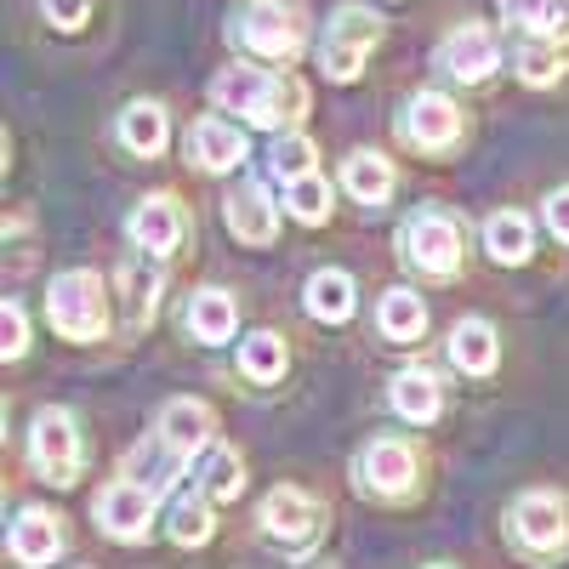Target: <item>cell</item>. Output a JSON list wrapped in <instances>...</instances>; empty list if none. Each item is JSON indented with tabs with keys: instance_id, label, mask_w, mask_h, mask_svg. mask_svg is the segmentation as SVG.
Masks as SVG:
<instances>
[{
	"instance_id": "obj_17",
	"label": "cell",
	"mask_w": 569,
	"mask_h": 569,
	"mask_svg": "<svg viewBox=\"0 0 569 569\" xmlns=\"http://www.w3.org/2000/svg\"><path fill=\"white\" fill-rule=\"evenodd\" d=\"M188 154L200 171H240L246 166V131L228 120H200L188 131Z\"/></svg>"
},
{
	"instance_id": "obj_37",
	"label": "cell",
	"mask_w": 569,
	"mask_h": 569,
	"mask_svg": "<svg viewBox=\"0 0 569 569\" xmlns=\"http://www.w3.org/2000/svg\"><path fill=\"white\" fill-rule=\"evenodd\" d=\"M297 569H337V563H313V558H308V563H297Z\"/></svg>"
},
{
	"instance_id": "obj_7",
	"label": "cell",
	"mask_w": 569,
	"mask_h": 569,
	"mask_svg": "<svg viewBox=\"0 0 569 569\" xmlns=\"http://www.w3.org/2000/svg\"><path fill=\"white\" fill-rule=\"evenodd\" d=\"M29 450H34V467L46 485L69 490L80 479V461H86V445L74 433V416L69 410H40L34 416V433H29Z\"/></svg>"
},
{
	"instance_id": "obj_32",
	"label": "cell",
	"mask_w": 569,
	"mask_h": 569,
	"mask_svg": "<svg viewBox=\"0 0 569 569\" xmlns=\"http://www.w3.org/2000/svg\"><path fill=\"white\" fill-rule=\"evenodd\" d=\"M313 160H319V149L302 137V131H291V137H279L273 142V154H268V171L273 177H284V182H297V177H308L313 171Z\"/></svg>"
},
{
	"instance_id": "obj_16",
	"label": "cell",
	"mask_w": 569,
	"mask_h": 569,
	"mask_svg": "<svg viewBox=\"0 0 569 569\" xmlns=\"http://www.w3.org/2000/svg\"><path fill=\"white\" fill-rule=\"evenodd\" d=\"M7 547H12V558H18V563H29V569L52 563V558L63 552L58 512H46V507H23V512L12 518V536H7Z\"/></svg>"
},
{
	"instance_id": "obj_1",
	"label": "cell",
	"mask_w": 569,
	"mask_h": 569,
	"mask_svg": "<svg viewBox=\"0 0 569 569\" xmlns=\"http://www.w3.org/2000/svg\"><path fill=\"white\" fill-rule=\"evenodd\" d=\"M211 103L228 114H246L257 126H291L297 114H308V86L284 69H251V63H228L211 80Z\"/></svg>"
},
{
	"instance_id": "obj_4",
	"label": "cell",
	"mask_w": 569,
	"mask_h": 569,
	"mask_svg": "<svg viewBox=\"0 0 569 569\" xmlns=\"http://www.w3.org/2000/svg\"><path fill=\"white\" fill-rule=\"evenodd\" d=\"M376 46H382V18L365 12V7H337V18H330L325 34H319V69H325V80L348 86L365 69V58L376 52Z\"/></svg>"
},
{
	"instance_id": "obj_30",
	"label": "cell",
	"mask_w": 569,
	"mask_h": 569,
	"mask_svg": "<svg viewBox=\"0 0 569 569\" xmlns=\"http://www.w3.org/2000/svg\"><path fill=\"white\" fill-rule=\"evenodd\" d=\"M171 541L177 547L211 541V507H206V496H177L171 501Z\"/></svg>"
},
{
	"instance_id": "obj_5",
	"label": "cell",
	"mask_w": 569,
	"mask_h": 569,
	"mask_svg": "<svg viewBox=\"0 0 569 569\" xmlns=\"http://www.w3.org/2000/svg\"><path fill=\"white\" fill-rule=\"evenodd\" d=\"M399 257L416 262L421 273H433V279L456 273V268H461V222L445 217V211L410 217V222L399 228Z\"/></svg>"
},
{
	"instance_id": "obj_34",
	"label": "cell",
	"mask_w": 569,
	"mask_h": 569,
	"mask_svg": "<svg viewBox=\"0 0 569 569\" xmlns=\"http://www.w3.org/2000/svg\"><path fill=\"white\" fill-rule=\"evenodd\" d=\"M40 12H46V23H58V29H80L86 12H91V0H40Z\"/></svg>"
},
{
	"instance_id": "obj_8",
	"label": "cell",
	"mask_w": 569,
	"mask_h": 569,
	"mask_svg": "<svg viewBox=\"0 0 569 569\" xmlns=\"http://www.w3.org/2000/svg\"><path fill=\"white\" fill-rule=\"evenodd\" d=\"M353 485L382 496V501H399L416 490V450L405 439H370L359 456H353Z\"/></svg>"
},
{
	"instance_id": "obj_20",
	"label": "cell",
	"mask_w": 569,
	"mask_h": 569,
	"mask_svg": "<svg viewBox=\"0 0 569 569\" xmlns=\"http://www.w3.org/2000/svg\"><path fill=\"white\" fill-rule=\"evenodd\" d=\"M393 410H399L405 421H433V416L445 410L439 376H433V370H421V365L399 370V376H393Z\"/></svg>"
},
{
	"instance_id": "obj_35",
	"label": "cell",
	"mask_w": 569,
	"mask_h": 569,
	"mask_svg": "<svg viewBox=\"0 0 569 569\" xmlns=\"http://www.w3.org/2000/svg\"><path fill=\"white\" fill-rule=\"evenodd\" d=\"M0 319H7V342H0V348H7V359H18V353L29 348V325H23V308H18V302H7V308H0Z\"/></svg>"
},
{
	"instance_id": "obj_27",
	"label": "cell",
	"mask_w": 569,
	"mask_h": 569,
	"mask_svg": "<svg viewBox=\"0 0 569 569\" xmlns=\"http://www.w3.org/2000/svg\"><path fill=\"white\" fill-rule=\"evenodd\" d=\"M421 330H427V302L416 291H405V284H399V291H388L382 297V337L388 342H416Z\"/></svg>"
},
{
	"instance_id": "obj_13",
	"label": "cell",
	"mask_w": 569,
	"mask_h": 569,
	"mask_svg": "<svg viewBox=\"0 0 569 569\" xmlns=\"http://www.w3.org/2000/svg\"><path fill=\"white\" fill-rule=\"evenodd\" d=\"M98 525L114 541H142L154 525V490L149 485H109L98 496Z\"/></svg>"
},
{
	"instance_id": "obj_14",
	"label": "cell",
	"mask_w": 569,
	"mask_h": 569,
	"mask_svg": "<svg viewBox=\"0 0 569 569\" xmlns=\"http://www.w3.org/2000/svg\"><path fill=\"white\" fill-rule=\"evenodd\" d=\"M211 433H217V416H211L206 399H171V405L160 410V445H166V456H177V461L200 456V450L211 445Z\"/></svg>"
},
{
	"instance_id": "obj_36",
	"label": "cell",
	"mask_w": 569,
	"mask_h": 569,
	"mask_svg": "<svg viewBox=\"0 0 569 569\" xmlns=\"http://www.w3.org/2000/svg\"><path fill=\"white\" fill-rule=\"evenodd\" d=\"M547 228H552L558 240L569 246V188H558V194L547 200Z\"/></svg>"
},
{
	"instance_id": "obj_38",
	"label": "cell",
	"mask_w": 569,
	"mask_h": 569,
	"mask_svg": "<svg viewBox=\"0 0 569 569\" xmlns=\"http://www.w3.org/2000/svg\"><path fill=\"white\" fill-rule=\"evenodd\" d=\"M433 569H450V563H433Z\"/></svg>"
},
{
	"instance_id": "obj_25",
	"label": "cell",
	"mask_w": 569,
	"mask_h": 569,
	"mask_svg": "<svg viewBox=\"0 0 569 569\" xmlns=\"http://www.w3.org/2000/svg\"><path fill=\"white\" fill-rule=\"evenodd\" d=\"M142 257H149V251H142ZM120 297H126L131 325H149L154 319V302H160V268H154V257L120 268Z\"/></svg>"
},
{
	"instance_id": "obj_10",
	"label": "cell",
	"mask_w": 569,
	"mask_h": 569,
	"mask_svg": "<svg viewBox=\"0 0 569 569\" xmlns=\"http://www.w3.org/2000/svg\"><path fill=\"white\" fill-rule=\"evenodd\" d=\"M399 137L421 154H439L461 137V109L445 98V91H416V98L405 103V114H399Z\"/></svg>"
},
{
	"instance_id": "obj_9",
	"label": "cell",
	"mask_w": 569,
	"mask_h": 569,
	"mask_svg": "<svg viewBox=\"0 0 569 569\" xmlns=\"http://www.w3.org/2000/svg\"><path fill=\"white\" fill-rule=\"evenodd\" d=\"M257 518H262V530H268L273 541H284V547H308V541L325 530V501H313V496L297 490V485H279L273 496H262Z\"/></svg>"
},
{
	"instance_id": "obj_3",
	"label": "cell",
	"mask_w": 569,
	"mask_h": 569,
	"mask_svg": "<svg viewBox=\"0 0 569 569\" xmlns=\"http://www.w3.org/2000/svg\"><path fill=\"white\" fill-rule=\"evenodd\" d=\"M46 313H52L58 337L69 342H98L109 330V297H103V279L91 268H69L52 279V291H46Z\"/></svg>"
},
{
	"instance_id": "obj_18",
	"label": "cell",
	"mask_w": 569,
	"mask_h": 569,
	"mask_svg": "<svg viewBox=\"0 0 569 569\" xmlns=\"http://www.w3.org/2000/svg\"><path fill=\"white\" fill-rule=\"evenodd\" d=\"M501 359V342H496V325L490 319H461L450 330V365L467 370V376H490Z\"/></svg>"
},
{
	"instance_id": "obj_22",
	"label": "cell",
	"mask_w": 569,
	"mask_h": 569,
	"mask_svg": "<svg viewBox=\"0 0 569 569\" xmlns=\"http://www.w3.org/2000/svg\"><path fill=\"white\" fill-rule=\"evenodd\" d=\"M485 251H490L496 262H507V268L530 262V251H536L530 217H518V211H496V217L485 222Z\"/></svg>"
},
{
	"instance_id": "obj_2",
	"label": "cell",
	"mask_w": 569,
	"mask_h": 569,
	"mask_svg": "<svg viewBox=\"0 0 569 569\" xmlns=\"http://www.w3.org/2000/svg\"><path fill=\"white\" fill-rule=\"evenodd\" d=\"M228 23H233V40H240L246 52L268 58V63H291L308 40L302 0H240Z\"/></svg>"
},
{
	"instance_id": "obj_29",
	"label": "cell",
	"mask_w": 569,
	"mask_h": 569,
	"mask_svg": "<svg viewBox=\"0 0 569 569\" xmlns=\"http://www.w3.org/2000/svg\"><path fill=\"white\" fill-rule=\"evenodd\" d=\"M563 69H569V40H558V46L536 40V46L518 52V74H525V86H552Z\"/></svg>"
},
{
	"instance_id": "obj_24",
	"label": "cell",
	"mask_w": 569,
	"mask_h": 569,
	"mask_svg": "<svg viewBox=\"0 0 569 569\" xmlns=\"http://www.w3.org/2000/svg\"><path fill=\"white\" fill-rule=\"evenodd\" d=\"M342 188H348L359 206H382V200L393 194V166H388L382 154H353V160L342 166Z\"/></svg>"
},
{
	"instance_id": "obj_19",
	"label": "cell",
	"mask_w": 569,
	"mask_h": 569,
	"mask_svg": "<svg viewBox=\"0 0 569 569\" xmlns=\"http://www.w3.org/2000/svg\"><path fill=\"white\" fill-rule=\"evenodd\" d=\"M233 325H240V308H233L228 291H194V302H188V337L217 348L233 337Z\"/></svg>"
},
{
	"instance_id": "obj_28",
	"label": "cell",
	"mask_w": 569,
	"mask_h": 569,
	"mask_svg": "<svg viewBox=\"0 0 569 569\" xmlns=\"http://www.w3.org/2000/svg\"><path fill=\"white\" fill-rule=\"evenodd\" d=\"M200 485H206L211 501H233V496L246 490V461L233 456V450H211L206 467H200Z\"/></svg>"
},
{
	"instance_id": "obj_11",
	"label": "cell",
	"mask_w": 569,
	"mask_h": 569,
	"mask_svg": "<svg viewBox=\"0 0 569 569\" xmlns=\"http://www.w3.org/2000/svg\"><path fill=\"white\" fill-rule=\"evenodd\" d=\"M496 58H501L496 34H490L485 23H467V29H456V34H445V40H439L433 69H439V74H450V80H461V86H472V80H485V74L496 69Z\"/></svg>"
},
{
	"instance_id": "obj_21",
	"label": "cell",
	"mask_w": 569,
	"mask_h": 569,
	"mask_svg": "<svg viewBox=\"0 0 569 569\" xmlns=\"http://www.w3.org/2000/svg\"><path fill=\"white\" fill-rule=\"evenodd\" d=\"M120 142L137 154V160H154V154H166V109L160 103H126V114H120Z\"/></svg>"
},
{
	"instance_id": "obj_15",
	"label": "cell",
	"mask_w": 569,
	"mask_h": 569,
	"mask_svg": "<svg viewBox=\"0 0 569 569\" xmlns=\"http://www.w3.org/2000/svg\"><path fill=\"white\" fill-rule=\"evenodd\" d=\"M222 217H228V233L240 246H273V233H279V211H273L262 182H240V188H233Z\"/></svg>"
},
{
	"instance_id": "obj_6",
	"label": "cell",
	"mask_w": 569,
	"mask_h": 569,
	"mask_svg": "<svg viewBox=\"0 0 569 569\" xmlns=\"http://www.w3.org/2000/svg\"><path fill=\"white\" fill-rule=\"evenodd\" d=\"M507 525H512V541L530 558H558L569 547V501L552 490H530V496H518Z\"/></svg>"
},
{
	"instance_id": "obj_12",
	"label": "cell",
	"mask_w": 569,
	"mask_h": 569,
	"mask_svg": "<svg viewBox=\"0 0 569 569\" xmlns=\"http://www.w3.org/2000/svg\"><path fill=\"white\" fill-rule=\"evenodd\" d=\"M126 233H131V246L137 251H149V257H166L182 246V233H188V217L171 194H149L131 217H126Z\"/></svg>"
},
{
	"instance_id": "obj_31",
	"label": "cell",
	"mask_w": 569,
	"mask_h": 569,
	"mask_svg": "<svg viewBox=\"0 0 569 569\" xmlns=\"http://www.w3.org/2000/svg\"><path fill=\"white\" fill-rule=\"evenodd\" d=\"M284 206H291L297 222H325V217H330V182H325L319 171L297 177L291 188H284Z\"/></svg>"
},
{
	"instance_id": "obj_33",
	"label": "cell",
	"mask_w": 569,
	"mask_h": 569,
	"mask_svg": "<svg viewBox=\"0 0 569 569\" xmlns=\"http://www.w3.org/2000/svg\"><path fill=\"white\" fill-rule=\"evenodd\" d=\"M501 18L547 40V34H558V18H563V12L552 7V0H501Z\"/></svg>"
},
{
	"instance_id": "obj_26",
	"label": "cell",
	"mask_w": 569,
	"mask_h": 569,
	"mask_svg": "<svg viewBox=\"0 0 569 569\" xmlns=\"http://www.w3.org/2000/svg\"><path fill=\"white\" fill-rule=\"evenodd\" d=\"M284 365H291V353H284V337H273V330H251L240 342V370L251 382H279Z\"/></svg>"
},
{
	"instance_id": "obj_23",
	"label": "cell",
	"mask_w": 569,
	"mask_h": 569,
	"mask_svg": "<svg viewBox=\"0 0 569 569\" xmlns=\"http://www.w3.org/2000/svg\"><path fill=\"white\" fill-rule=\"evenodd\" d=\"M308 313L325 319V325H342L353 313V279L342 268H325L308 279Z\"/></svg>"
}]
</instances>
